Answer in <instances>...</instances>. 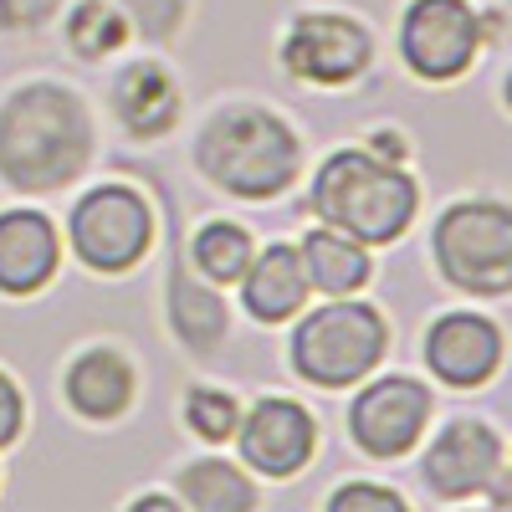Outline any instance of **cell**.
Returning a JSON list of instances; mask_svg holds the SVG:
<instances>
[{"label":"cell","instance_id":"44dd1931","mask_svg":"<svg viewBox=\"0 0 512 512\" xmlns=\"http://www.w3.org/2000/svg\"><path fill=\"white\" fill-rule=\"evenodd\" d=\"M251 251H256V241H251L246 226H236V221H205V226L190 236V267H195L205 282L231 287V282L246 272Z\"/></svg>","mask_w":512,"mask_h":512},{"label":"cell","instance_id":"4fadbf2b","mask_svg":"<svg viewBox=\"0 0 512 512\" xmlns=\"http://www.w3.org/2000/svg\"><path fill=\"white\" fill-rule=\"evenodd\" d=\"M62 267V236L47 210H0V292L6 297H36L52 287Z\"/></svg>","mask_w":512,"mask_h":512},{"label":"cell","instance_id":"4316f807","mask_svg":"<svg viewBox=\"0 0 512 512\" xmlns=\"http://www.w3.org/2000/svg\"><path fill=\"white\" fill-rule=\"evenodd\" d=\"M364 149H369V154H379V159H395V164H405V139L395 134V128H374Z\"/></svg>","mask_w":512,"mask_h":512},{"label":"cell","instance_id":"9a60e30c","mask_svg":"<svg viewBox=\"0 0 512 512\" xmlns=\"http://www.w3.org/2000/svg\"><path fill=\"white\" fill-rule=\"evenodd\" d=\"M180 103H185L180 77L164 62H149V57L128 62L108 88L113 118L123 123V134H134V139H164L169 128L180 123Z\"/></svg>","mask_w":512,"mask_h":512},{"label":"cell","instance_id":"8992f818","mask_svg":"<svg viewBox=\"0 0 512 512\" xmlns=\"http://www.w3.org/2000/svg\"><path fill=\"white\" fill-rule=\"evenodd\" d=\"M67 246L88 272L98 277H118L134 272L149 246H154V205L144 190L108 180L93 185L88 195H77L72 216H67Z\"/></svg>","mask_w":512,"mask_h":512},{"label":"cell","instance_id":"7c38bea8","mask_svg":"<svg viewBox=\"0 0 512 512\" xmlns=\"http://www.w3.org/2000/svg\"><path fill=\"white\" fill-rule=\"evenodd\" d=\"M502 328L487 313L472 308H456L441 313L431 328H425V364L431 374L446 384V390H482L487 379H497L502 369Z\"/></svg>","mask_w":512,"mask_h":512},{"label":"cell","instance_id":"9c48e42d","mask_svg":"<svg viewBox=\"0 0 512 512\" xmlns=\"http://www.w3.org/2000/svg\"><path fill=\"white\" fill-rule=\"evenodd\" d=\"M282 67L313 88H349L374 62V36L364 21L338 11H308L282 31Z\"/></svg>","mask_w":512,"mask_h":512},{"label":"cell","instance_id":"2e32d148","mask_svg":"<svg viewBox=\"0 0 512 512\" xmlns=\"http://www.w3.org/2000/svg\"><path fill=\"white\" fill-rule=\"evenodd\" d=\"M241 282V308L251 313V323H287L308 308V272H303V256L287 241H272L262 251H251Z\"/></svg>","mask_w":512,"mask_h":512},{"label":"cell","instance_id":"5bb4252c","mask_svg":"<svg viewBox=\"0 0 512 512\" xmlns=\"http://www.w3.org/2000/svg\"><path fill=\"white\" fill-rule=\"evenodd\" d=\"M62 395H67V405H72L82 420H93V425L123 420L128 405H134V395H139V369H134V359H128L123 349L93 344V349H82V354L67 364Z\"/></svg>","mask_w":512,"mask_h":512},{"label":"cell","instance_id":"7402d4cb","mask_svg":"<svg viewBox=\"0 0 512 512\" xmlns=\"http://www.w3.org/2000/svg\"><path fill=\"white\" fill-rule=\"evenodd\" d=\"M185 425L205 446H226L241 425V400L231 390H216V384H195L185 395Z\"/></svg>","mask_w":512,"mask_h":512},{"label":"cell","instance_id":"83f0119b","mask_svg":"<svg viewBox=\"0 0 512 512\" xmlns=\"http://www.w3.org/2000/svg\"><path fill=\"white\" fill-rule=\"evenodd\" d=\"M128 507H134V512H144V507H149V512H180L185 502H180V497H169V492H139Z\"/></svg>","mask_w":512,"mask_h":512},{"label":"cell","instance_id":"30bf717a","mask_svg":"<svg viewBox=\"0 0 512 512\" xmlns=\"http://www.w3.org/2000/svg\"><path fill=\"white\" fill-rule=\"evenodd\" d=\"M236 451L251 466L256 477H272L287 482L297 477L318 451V420L308 415V405H297L287 395H262L251 410H241L236 425Z\"/></svg>","mask_w":512,"mask_h":512},{"label":"cell","instance_id":"5b68a950","mask_svg":"<svg viewBox=\"0 0 512 512\" xmlns=\"http://www.w3.org/2000/svg\"><path fill=\"white\" fill-rule=\"evenodd\" d=\"M431 256L456 292L507 297L512 292V210L502 200H456L431 231Z\"/></svg>","mask_w":512,"mask_h":512},{"label":"cell","instance_id":"603a6c76","mask_svg":"<svg viewBox=\"0 0 512 512\" xmlns=\"http://www.w3.org/2000/svg\"><path fill=\"white\" fill-rule=\"evenodd\" d=\"M185 6L190 0H123V16H128V26H134L139 36L169 41L180 31V21H185Z\"/></svg>","mask_w":512,"mask_h":512},{"label":"cell","instance_id":"ffe728a7","mask_svg":"<svg viewBox=\"0 0 512 512\" xmlns=\"http://www.w3.org/2000/svg\"><path fill=\"white\" fill-rule=\"evenodd\" d=\"M128 36H134V26H128L118 0H77L67 11V47L82 62H103V57L123 52Z\"/></svg>","mask_w":512,"mask_h":512},{"label":"cell","instance_id":"d6986e66","mask_svg":"<svg viewBox=\"0 0 512 512\" xmlns=\"http://www.w3.org/2000/svg\"><path fill=\"white\" fill-rule=\"evenodd\" d=\"M180 502L195 512H251L262 502V487L226 456H200L180 472Z\"/></svg>","mask_w":512,"mask_h":512},{"label":"cell","instance_id":"484cf974","mask_svg":"<svg viewBox=\"0 0 512 512\" xmlns=\"http://www.w3.org/2000/svg\"><path fill=\"white\" fill-rule=\"evenodd\" d=\"M62 0H0V26H47Z\"/></svg>","mask_w":512,"mask_h":512},{"label":"cell","instance_id":"7a4b0ae2","mask_svg":"<svg viewBox=\"0 0 512 512\" xmlns=\"http://www.w3.org/2000/svg\"><path fill=\"white\" fill-rule=\"evenodd\" d=\"M195 169L236 200H277L303 175V139L262 103H226L200 123Z\"/></svg>","mask_w":512,"mask_h":512},{"label":"cell","instance_id":"d4e9b609","mask_svg":"<svg viewBox=\"0 0 512 512\" xmlns=\"http://www.w3.org/2000/svg\"><path fill=\"white\" fill-rule=\"evenodd\" d=\"M26 431V400H21V384L0 369V451L16 446Z\"/></svg>","mask_w":512,"mask_h":512},{"label":"cell","instance_id":"cb8c5ba5","mask_svg":"<svg viewBox=\"0 0 512 512\" xmlns=\"http://www.w3.org/2000/svg\"><path fill=\"white\" fill-rule=\"evenodd\" d=\"M410 502L395 487H374V482H344L328 492V512H405Z\"/></svg>","mask_w":512,"mask_h":512},{"label":"cell","instance_id":"ba28073f","mask_svg":"<svg viewBox=\"0 0 512 512\" xmlns=\"http://www.w3.org/2000/svg\"><path fill=\"white\" fill-rule=\"evenodd\" d=\"M431 410H436L431 384H420L415 374H379L349 405V441L369 461H395L415 451V441L431 425Z\"/></svg>","mask_w":512,"mask_h":512},{"label":"cell","instance_id":"ac0fdd59","mask_svg":"<svg viewBox=\"0 0 512 512\" xmlns=\"http://www.w3.org/2000/svg\"><path fill=\"white\" fill-rule=\"evenodd\" d=\"M303 256V272H308V287L323 292V297H349L359 292L369 277H374V262H369V246L333 231V226H313L297 246Z\"/></svg>","mask_w":512,"mask_h":512},{"label":"cell","instance_id":"52a82bcc","mask_svg":"<svg viewBox=\"0 0 512 512\" xmlns=\"http://www.w3.org/2000/svg\"><path fill=\"white\" fill-rule=\"evenodd\" d=\"M487 16L472 0H410L400 16V62L420 82H456L482 52Z\"/></svg>","mask_w":512,"mask_h":512},{"label":"cell","instance_id":"3957f363","mask_svg":"<svg viewBox=\"0 0 512 512\" xmlns=\"http://www.w3.org/2000/svg\"><path fill=\"white\" fill-rule=\"evenodd\" d=\"M308 210L318 216V226H333L364 246H395L415 226L420 185L405 175V164L349 144L318 164L308 185Z\"/></svg>","mask_w":512,"mask_h":512},{"label":"cell","instance_id":"277c9868","mask_svg":"<svg viewBox=\"0 0 512 512\" xmlns=\"http://www.w3.org/2000/svg\"><path fill=\"white\" fill-rule=\"evenodd\" d=\"M384 354H390V318L374 303H359L354 292L308 308L287 344L292 374L308 379L313 390H354L379 369Z\"/></svg>","mask_w":512,"mask_h":512},{"label":"cell","instance_id":"e0dca14e","mask_svg":"<svg viewBox=\"0 0 512 512\" xmlns=\"http://www.w3.org/2000/svg\"><path fill=\"white\" fill-rule=\"evenodd\" d=\"M164 308H169V328L185 349L195 354H216L231 333V308L226 297L216 292V282H205L195 267H185V256L169 267L164 282Z\"/></svg>","mask_w":512,"mask_h":512},{"label":"cell","instance_id":"8fae6325","mask_svg":"<svg viewBox=\"0 0 512 512\" xmlns=\"http://www.w3.org/2000/svg\"><path fill=\"white\" fill-rule=\"evenodd\" d=\"M502 466H507V446L497 436V425L461 415L420 456V482L441 502H466V497H482Z\"/></svg>","mask_w":512,"mask_h":512},{"label":"cell","instance_id":"6da1fadb","mask_svg":"<svg viewBox=\"0 0 512 512\" xmlns=\"http://www.w3.org/2000/svg\"><path fill=\"white\" fill-rule=\"evenodd\" d=\"M93 159V113L62 82H21L0 103V185L16 195H52Z\"/></svg>","mask_w":512,"mask_h":512}]
</instances>
